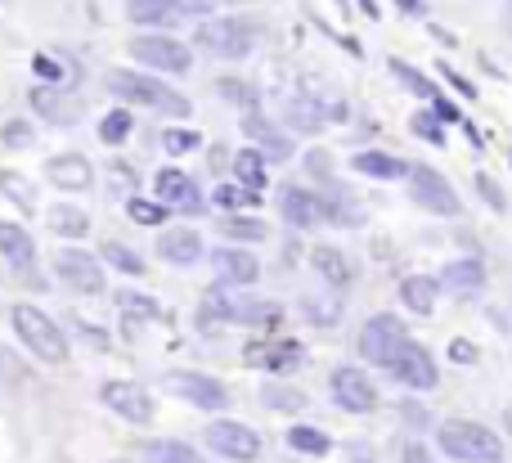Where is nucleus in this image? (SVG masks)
<instances>
[{"label":"nucleus","instance_id":"f257e3e1","mask_svg":"<svg viewBox=\"0 0 512 463\" xmlns=\"http://www.w3.org/2000/svg\"><path fill=\"white\" fill-rule=\"evenodd\" d=\"M108 90L126 104H140V108H158V113H171V117H189V99L176 95L171 86H162L158 77L149 72H131V68H117L108 72Z\"/></svg>","mask_w":512,"mask_h":463},{"label":"nucleus","instance_id":"f03ea898","mask_svg":"<svg viewBox=\"0 0 512 463\" xmlns=\"http://www.w3.org/2000/svg\"><path fill=\"white\" fill-rule=\"evenodd\" d=\"M9 320H14L18 342H27V351H32L36 360H45V365H63V360H68V338H63V329L41 311V306L23 302L9 311Z\"/></svg>","mask_w":512,"mask_h":463},{"label":"nucleus","instance_id":"7ed1b4c3","mask_svg":"<svg viewBox=\"0 0 512 463\" xmlns=\"http://www.w3.org/2000/svg\"><path fill=\"white\" fill-rule=\"evenodd\" d=\"M436 441H441L445 455L459 459V463H504V446H499V437L490 428H481V423L450 419V423L436 428Z\"/></svg>","mask_w":512,"mask_h":463},{"label":"nucleus","instance_id":"20e7f679","mask_svg":"<svg viewBox=\"0 0 512 463\" xmlns=\"http://www.w3.org/2000/svg\"><path fill=\"white\" fill-rule=\"evenodd\" d=\"M194 45L216 59H243L256 45V23L248 18H203L194 32Z\"/></svg>","mask_w":512,"mask_h":463},{"label":"nucleus","instance_id":"39448f33","mask_svg":"<svg viewBox=\"0 0 512 463\" xmlns=\"http://www.w3.org/2000/svg\"><path fill=\"white\" fill-rule=\"evenodd\" d=\"M131 54L153 72H171V77H185L194 68V54H189L185 41L176 36H135L131 41Z\"/></svg>","mask_w":512,"mask_h":463},{"label":"nucleus","instance_id":"423d86ee","mask_svg":"<svg viewBox=\"0 0 512 463\" xmlns=\"http://www.w3.org/2000/svg\"><path fill=\"white\" fill-rule=\"evenodd\" d=\"M405 342H409V333H405V324H400L396 315H373V320L360 329V356L369 360V365L387 369V360L396 356Z\"/></svg>","mask_w":512,"mask_h":463},{"label":"nucleus","instance_id":"0eeeda50","mask_svg":"<svg viewBox=\"0 0 512 463\" xmlns=\"http://www.w3.org/2000/svg\"><path fill=\"white\" fill-rule=\"evenodd\" d=\"M207 446L230 463H256L261 459V437H256L252 428H243V423H234V419L207 423Z\"/></svg>","mask_w":512,"mask_h":463},{"label":"nucleus","instance_id":"6e6552de","mask_svg":"<svg viewBox=\"0 0 512 463\" xmlns=\"http://www.w3.org/2000/svg\"><path fill=\"white\" fill-rule=\"evenodd\" d=\"M409 189H414V203L427 207V212H436V216H459L463 212L454 185L441 176V171H432V167H414V171H409Z\"/></svg>","mask_w":512,"mask_h":463},{"label":"nucleus","instance_id":"1a4fd4ad","mask_svg":"<svg viewBox=\"0 0 512 463\" xmlns=\"http://www.w3.org/2000/svg\"><path fill=\"white\" fill-rule=\"evenodd\" d=\"M162 383H167L171 396H180V401L198 405V410H225V401H230V392H225L216 378L194 374V369H171Z\"/></svg>","mask_w":512,"mask_h":463},{"label":"nucleus","instance_id":"9d476101","mask_svg":"<svg viewBox=\"0 0 512 463\" xmlns=\"http://www.w3.org/2000/svg\"><path fill=\"white\" fill-rule=\"evenodd\" d=\"M387 374L396 378V383H405V387H414V392H432L436 387V360L427 356L418 342H405V347L396 351V356L387 360Z\"/></svg>","mask_w":512,"mask_h":463},{"label":"nucleus","instance_id":"9b49d317","mask_svg":"<svg viewBox=\"0 0 512 463\" xmlns=\"http://www.w3.org/2000/svg\"><path fill=\"white\" fill-rule=\"evenodd\" d=\"M328 392H333V401L342 405V410H351V414H369L373 405H378V387L369 383V374H364V369H351V365L333 369Z\"/></svg>","mask_w":512,"mask_h":463},{"label":"nucleus","instance_id":"f8f14e48","mask_svg":"<svg viewBox=\"0 0 512 463\" xmlns=\"http://www.w3.org/2000/svg\"><path fill=\"white\" fill-rule=\"evenodd\" d=\"M54 270H59V279L72 293H99V288H104V266H99V257H90V252H81V248L54 252Z\"/></svg>","mask_w":512,"mask_h":463},{"label":"nucleus","instance_id":"ddd939ff","mask_svg":"<svg viewBox=\"0 0 512 463\" xmlns=\"http://www.w3.org/2000/svg\"><path fill=\"white\" fill-rule=\"evenodd\" d=\"M279 212L288 216L292 225H301V230H315V225L328 221V203L315 194V189H301V185L279 189Z\"/></svg>","mask_w":512,"mask_h":463},{"label":"nucleus","instance_id":"4468645a","mask_svg":"<svg viewBox=\"0 0 512 463\" xmlns=\"http://www.w3.org/2000/svg\"><path fill=\"white\" fill-rule=\"evenodd\" d=\"M99 396H104L108 410L122 414L126 423H149L153 414H158V410H153V396L144 392L140 383H104V392H99Z\"/></svg>","mask_w":512,"mask_h":463},{"label":"nucleus","instance_id":"2eb2a0df","mask_svg":"<svg viewBox=\"0 0 512 463\" xmlns=\"http://www.w3.org/2000/svg\"><path fill=\"white\" fill-rule=\"evenodd\" d=\"M212 270H216V279H221V284H230V288H248V284L261 279V261H256L252 252H243V248L212 252Z\"/></svg>","mask_w":512,"mask_h":463},{"label":"nucleus","instance_id":"dca6fc26","mask_svg":"<svg viewBox=\"0 0 512 463\" xmlns=\"http://www.w3.org/2000/svg\"><path fill=\"white\" fill-rule=\"evenodd\" d=\"M45 176H50V185L68 189V194H81V189L95 185V167H90L81 153H54V158L45 162Z\"/></svg>","mask_w":512,"mask_h":463},{"label":"nucleus","instance_id":"f3484780","mask_svg":"<svg viewBox=\"0 0 512 463\" xmlns=\"http://www.w3.org/2000/svg\"><path fill=\"white\" fill-rule=\"evenodd\" d=\"M158 257L171 261V266H194L203 257V234L189 230V225H176V230L158 234Z\"/></svg>","mask_w":512,"mask_h":463},{"label":"nucleus","instance_id":"a211bd4d","mask_svg":"<svg viewBox=\"0 0 512 463\" xmlns=\"http://www.w3.org/2000/svg\"><path fill=\"white\" fill-rule=\"evenodd\" d=\"M301 342H292V338H279V342H256V347L248 351V365H261V369H270V374H288V369H297L301 365Z\"/></svg>","mask_w":512,"mask_h":463},{"label":"nucleus","instance_id":"6ab92c4d","mask_svg":"<svg viewBox=\"0 0 512 463\" xmlns=\"http://www.w3.org/2000/svg\"><path fill=\"white\" fill-rule=\"evenodd\" d=\"M153 189H158V198L167 207H180V212H198V185L185 176V171H176V167H167V171H158V180H153Z\"/></svg>","mask_w":512,"mask_h":463},{"label":"nucleus","instance_id":"aec40b11","mask_svg":"<svg viewBox=\"0 0 512 463\" xmlns=\"http://www.w3.org/2000/svg\"><path fill=\"white\" fill-rule=\"evenodd\" d=\"M126 18L140 27H167V23L189 18V9L180 0H126Z\"/></svg>","mask_w":512,"mask_h":463},{"label":"nucleus","instance_id":"412c9836","mask_svg":"<svg viewBox=\"0 0 512 463\" xmlns=\"http://www.w3.org/2000/svg\"><path fill=\"white\" fill-rule=\"evenodd\" d=\"M243 131H248L252 140L261 144L265 158H279V162H283V158H292V140H288L283 131H274V126L265 122V117L256 113V108H248V117H243Z\"/></svg>","mask_w":512,"mask_h":463},{"label":"nucleus","instance_id":"4be33fe9","mask_svg":"<svg viewBox=\"0 0 512 463\" xmlns=\"http://www.w3.org/2000/svg\"><path fill=\"white\" fill-rule=\"evenodd\" d=\"M351 167L360 171V176H373V180H400V176H409V162H400V158H391V153H378V149H364V153H355L351 158Z\"/></svg>","mask_w":512,"mask_h":463},{"label":"nucleus","instance_id":"5701e85b","mask_svg":"<svg viewBox=\"0 0 512 463\" xmlns=\"http://www.w3.org/2000/svg\"><path fill=\"white\" fill-rule=\"evenodd\" d=\"M0 252H5L23 275L32 270V261H36V243L27 239V230L23 225H14V221H0Z\"/></svg>","mask_w":512,"mask_h":463},{"label":"nucleus","instance_id":"b1692460","mask_svg":"<svg viewBox=\"0 0 512 463\" xmlns=\"http://www.w3.org/2000/svg\"><path fill=\"white\" fill-rule=\"evenodd\" d=\"M436 297H441V284L427 275H409L405 284H400V302L409 306L414 315H432L436 311Z\"/></svg>","mask_w":512,"mask_h":463},{"label":"nucleus","instance_id":"393cba45","mask_svg":"<svg viewBox=\"0 0 512 463\" xmlns=\"http://www.w3.org/2000/svg\"><path fill=\"white\" fill-rule=\"evenodd\" d=\"M140 459H144V463H207L194 446H189V441H171V437L140 446Z\"/></svg>","mask_w":512,"mask_h":463},{"label":"nucleus","instance_id":"a878e982","mask_svg":"<svg viewBox=\"0 0 512 463\" xmlns=\"http://www.w3.org/2000/svg\"><path fill=\"white\" fill-rule=\"evenodd\" d=\"M441 284L450 288V293H459V297L481 293V288H486V270H481V261H454V266H445Z\"/></svg>","mask_w":512,"mask_h":463},{"label":"nucleus","instance_id":"bb28decb","mask_svg":"<svg viewBox=\"0 0 512 463\" xmlns=\"http://www.w3.org/2000/svg\"><path fill=\"white\" fill-rule=\"evenodd\" d=\"M117 306H122V315H126V333H135L144 320H158V324L171 320V315L162 311L153 297H140V293H122V297H117Z\"/></svg>","mask_w":512,"mask_h":463},{"label":"nucleus","instance_id":"cd10ccee","mask_svg":"<svg viewBox=\"0 0 512 463\" xmlns=\"http://www.w3.org/2000/svg\"><path fill=\"white\" fill-rule=\"evenodd\" d=\"M32 104H36V113L50 117V122H72V117H77V104L63 95V86H36Z\"/></svg>","mask_w":512,"mask_h":463},{"label":"nucleus","instance_id":"c85d7f7f","mask_svg":"<svg viewBox=\"0 0 512 463\" xmlns=\"http://www.w3.org/2000/svg\"><path fill=\"white\" fill-rule=\"evenodd\" d=\"M50 230L63 234V239H86L90 216L81 212V207H72V203H59V207H50Z\"/></svg>","mask_w":512,"mask_h":463},{"label":"nucleus","instance_id":"c756f323","mask_svg":"<svg viewBox=\"0 0 512 463\" xmlns=\"http://www.w3.org/2000/svg\"><path fill=\"white\" fill-rule=\"evenodd\" d=\"M310 266H315L333 288H346V284H351V266H346V257H342L337 248H315V252H310Z\"/></svg>","mask_w":512,"mask_h":463},{"label":"nucleus","instance_id":"7c9ffc66","mask_svg":"<svg viewBox=\"0 0 512 463\" xmlns=\"http://www.w3.org/2000/svg\"><path fill=\"white\" fill-rule=\"evenodd\" d=\"M234 176H239V185H248V189L261 194V189H265V153L239 149V153H234Z\"/></svg>","mask_w":512,"mask_h":463},{"label":"nucleus","instance_id":"2f4dec72","mask_svg":"<svg viewBox=\"0 0 512 463\" xmlns=\"http://www.w3.org/2000/svg\"><path fill=\"white\" fill-rule=\"evenodd\" d=\"M288 446L297 450V455H315V459H324L328 450H333V441H328V432H319V428H306V423H297V428L288 432Z\"/></svg>","mask_w":512,"mask_h":463},{"label":"nucleus","instance_id":"473e14b6","mask_svg":"<svg viewBox=\"0 0 512 463\" xmlns=\"http://www.w3.org/2000/svg\"><path fill=\"white\" fill-rule=\"evenodd\" d=\"M0 194H5L14 207H23V212H32V203H36V189L23 171H0Z\"/></svg>","mask_w":512,"mask_h":463},{"label":"nucleus","instance_id":"72a5a7b5","mask_svg":"<svg viewBox=\"0 0 512 463\" xmlns=\"http://www.w3.org/2000/svg\"><path fill=\"white\" fill-rule=\"evenodd\" d=\"M32 68H36V77L50 81V86H72V81H77V68H72L68 59H54V54H36Z\"/></svg>","mask_w":512,"mask_h":463},{"label":"nucleus","instance_id":"f704fd0d","mask_svg":"<svg viewBox=\"0 0 512 463\" xmlns=\"http://www.w3.org/2000/svg\"><path fill=\"white\" fill-rule=\"evenodd\" d=\"M221 234H230L234 243H261L270 234V225L256 221V216H225L221 221Z\"/></svg>","mask_w":512,"mask_h":463},{"label":"nucleus","instance_id":"c9c22d12","mask_svg":"<svg viewBox=\"0 0 512 463\" xmlns=\"http://www.w3.org/2000/svg\"><path fill=\"white\" fill-rule=\"evenodd\" d=\"M261 401L270 405V410H283V414H301L306 410V392H297V387H261Z\"/></svg>","mask_w":512,"mask_h":463},{"label":"nucleus","instance_id":"e433bc0d","mask_svg":"<svg viewBox=\"0 0 512 463\" xmlns=\"http://www.w3.org/2000/svg\"><path fill=\"white\" fill-rule=\"evenodd\" d=\"M99 257H104L113 270H122V275H144L140 252H131L126 243H104V248H99Z\"/></svg>","mask_w":512,"mask_h":463},{"label":"nucleus","instance_id":"4c0bfd02","mask_svg":"<svg viewBox=\"0 0 512 463\" xmlns=\"http://www.w3.org/2000/svg\"><path fill=\"white\" fill-rule=\"evenodd\" d=\"M212 203L221 207V212H243V207H256L261 198H256V189H248V185H221L212 194Z\"/></svg>","mask_w":512,"mask_h":463},{"label":"nucleus","instance_id":"58836bf2","mask_svg":"<svg viewBox=\"0 0 512 463\" xmlns=\"http://www.w3.org/2000/svg\"><path fill=\"white\" fill-rule=\"evenodd\" d=\"M131 126H135V117L126 113V108H113V113H104V122H99V140L104 144H126Z\"/></svg>","mask_w":512,"mask_h":463},{"label":"nucleus","instance_id":"ea45409f","mask_svg":"<svg viewBox=\"0 0 512 463\" xmlns=\"http://www.w3.org/2000/svg\"><path fill=\"white\" fill-rule=\"evenodd\" d=\"M126 216H131L135 225H162L167 221V203H149V198H126Z\"/></svg>","mask_w":512,"mask_h":463},{"label":"nucleus","instance_id":"a19ab883","mask_svg":"<svg viewBox=\"0 0 512 463\" xmlns=\"http://www.w3.org/2000/svg\"><path fill=\"white\" fill-rule=\"evenodd\" d=\"M198 144H203V135L189 131V126H167V131H162V149H167L171 158H180V153L198 149Z\"/></svg>","mask_w":512,"mask_h":463},{"label":"nucleus","instance_id":"79ce46f5","mask_svg":"<svg viewBox=\"0 0 512 463\" xmlns=\"http://www.w3.org/2000/svg\"><path fill=\"white\" fill-rule=\"evenodd\" d=\"M391 72H396V77H400V81H405V86H409V90H414V95H418V99H436V95H441V90H436V86H432V81H427V77H423V72H414V68H409V63L391 59Z\"/></svg>","mask_w":512,"mask_h":463},{"label":"nucleus","instance_id":"37998d69","mask_svg":"<svg viewBox=\"0 0 512 463\" xmlns=\"http://www.w3.org/2000/svg\"><path fill=\"white\" fill-rule=\"evenodd\" d=\"M288 113H292V122H297V131H319V126H324V113H319V108L310 104L306 95H301V99H292V108H288Z\"/></svg>","mask_w":512,"mask_h":463},{"label":"nucleus","instance_id":"c03bdc74","mask_svg":"<svg viewBox=\"0 0 512 463\" xmlns=\"http://www.w3.org/2000/svg\"><path fill=\"white\" fill-rule=\"evenodd\" d=\"M409 126H414V135H423L427 144H445L441 113H436V108H432V113H414V122H409Z\"/></svg>","mask_w":512,"mask_h":463},{"label":"nucleus","instance_id":"a18cd8bd","mask_svg":"<svg viewBox=\"0 0 512 463\" xmlns=\"http://www.w3.org/2000/svg\"><path fill=\"white\" fill-rule=\"evenodd\" d=\"M0 140H5V149H27V144L36 140L32 122H23V117H14V122H5V131H0Z\"/></svg>","mask_w":512,"mask_h":463},{"label":"nucleus","instance_id":"49530a36","mask_svg":"<svg viewBox=\"0 0 512 463\" xmlns=\"http://www.w3.org/2000/svg\"><path fill=\"white\" fill-rule=\"evenodd\" d=\"M216 90H221V95L230 99V104H239V108H256V90L248 86V81H234V77H225Z\"/></svg>","mask_w":512,"mask_h":463},{"label":"nucleus","instance_id":"de8ad7c7","mask_svg":"<svg viewBox=\"0 0 512 463\" xmlns=\"http://www.w3.org/2000/svg\"><path fill=\"white\" fill-rule=\"evenodd\" d=\"M108 176H113L117 194H122V198H135V176H131V167H122V162H113V167H108Z\"/></svg>","mask_w":512,"mask_h":463},{"label":"nucleus","instance_id":"09e8293b","mask_svg":"<svg viewBox=\"0 0 512 463\" xmlns=\"http://www.w3.org/2000/svg\"><path fill=\"white\" fill-rule=\"evenodd\" d=\"M477 189H481V198H486V203L495 207V212H504V207H508V203H504V189H499L490 176H477Z\"/></svg>","mask_w":512,"mask_h":463},{"label":"nucleus","instance_id":"8fccbe9b","mask_svg":"<svg viewBox=\"0 0 512 463\" xmlns=\"http://www.w3.org/2000/svg\"><path fill=\"white\" fill-rule=\"evenodd\" d=\"M432 108L441 113V122H459V108H454L445 95H436V99H432Z\"/></svg>","mask_w":512,"mask_h":463},{"label":"nucleus","instance_id":"3c124183","mask_svg":"<svg viewBox=\"0 0 512 463\" xmlns=\"http://www.w3.org/2000/svg\"><path fill=\"white\" fill-rule=\"evenodd\" d=\"M405 463H436V459H432V450H423L418 441H409V446H405Z\"/></svg>","mask_w":512,"mask_h":463},{"label":"nucleus","instance_id":"603ef678","mask_svg":"<svg viewBox=\"0 0 512 463\" xmlns=\"http://www.w3.org/2000/svg\"><path fill=\"white\" fill-rule=\"evenodd\" d=\"M441 72H445V81H454V86H459V95H468V99L477 95V90H472V81H468V77H459L454 68H441Z\"/></svg>","mask_w":512,"mask_h":463},{"label":"nucleus","instance_id":"864d4df0","mask_svg":"<svg viewBox=\"0 0 512 463\" xmlns=\"http://www.w3.org/2000/svg\"><path fill=\"white\" fill-rule=\"evenodd\" d=\"M450 356L459 360V365H472V360H477V351H472L468 342H454V347H450Z\"/></svg>","mask_w":512,"mask_h":463},{"label":"nucleus","instance_id":"5fc2aeb1","mask_svg":"<svg viewBox=\"0 0 512 463\" xmlns=\"http://www.w3.org/2000/svg\"><path fill=\"white\" fill-rule=\"evenodd\" d=\"M400 414H405V419L414 423V428H427V410H423V405H405Z\"/></svg>","mask_w":512,"mask_h":463},{"label":"nucleus","instance_id":"6e6d98bb","mask_svg":"<svg viewBox=\"0 0 512 463\" xmlns=\"http://www.w3.org/2000/svg\"><path fill=\"white\" fill-rule=\"evenodd\" d=\"M189 14H212V0H180Z\"/></svg>","mask_w":512,"mask_h":463},{"label":"nucleus","instance_id":"4d7b16f0","mask_svg":"<svg viewBox=\"0 0 512 463\" xmlns=\"http://www.w3.org/2000/svg\"><path fill=\"white\" fill-rule=\"evenodd\" d=\"M400 9H405V14H418V9H423V0H396Z\"/></svg>","mask_w":512,"mask_h":463},{"label":"nucleus","instance_id":"13d9d810","mask_svg":"<svg viewBox=\"0 0 512 463\" xmlns=\"http://www.w3.org/2000/svg\"><path fill=\"white\" fill-rule=\"evenodd\" d=\"M508 32H512V0H508Z\"/></svg>","mask_w":512,"mask_h":463},{"label":"nucleus","instance_id":"bf43d9fd","mask_svg":"<svg viewBox=\"0 0 512 463\" xmlns=\"http://www.w3.org/2000/svg\"><path fill=\"white\" fill-rule=\"evenodd\" d=\"M360 463H373V459H360Z\"/></svg>","mask_w":512,"mask_h":463},{"label":"nucleus","instance_id":"052dcab7","mask_svg":"<svg viewBox=\"0 0 512 463\" xmlns=\"http://www.w3.org/2000/svg\"><path fill=\"white\" fill-rule=\"evenodd\" d=\"M234 5H239V0H234Z\"/></svg>","mask_w":512,"mask_h":463}]
</instances>
